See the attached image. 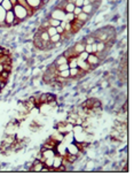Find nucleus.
Instances as JSON below:
<instances>
[{"label": "nucleus", "instance_id": "22", "mask_svg": "<svg viewBox=\"0 0 134 176\" xmlns=\"http://www.w3.org/2000/svg\"><path fill=\"white\" fill-rule=\"evenodd\" d=\"M48 22H49V26H54V28H56L61 24V21H58V20H55V19H52V17H48Z\"/></svg>", "mask_w": 134, "mask_h": 176}, {"label": "nucleus", "instance_id": "10", "mask_svg": "<svg viewBox=\"0 0 134 176\" xmlns=\"http://www.w3.org/2000/svg\"><path fill=\"white\" fill-rule=\"evenodd\" d=\"M82 11H83L84 13H86V14H88V15H91V14L94 12V4L84 5V6L82 7Z\"/></svg>", "mask_w": 134, "mask_h": 176}, {"label": "nucleus", "instance_id": "18", "mask_svg": "<svg viewBox=\"0 0 134 176\" xmlns=\"http://www.w3.org/2000/svg\"><path fill=\"white\" fill-rule=\"evenodd\" d=\"M61 39H62V35L56 33V35H54V36L49 37V42H51L52 44H58V42H61Z\"/></svg>", "mask_w": 134, "mask_h": 176}, {"label": "nucleus", "instance_id": "9", "mask_svg": "<svg viewBox=\"0 0 134 176\" xmlns=\"http://www.w3.org/2000/svg\"><path fill=\"white\" fill-rule=\"evenodd\" d=\"M0 6L2 7L5 11H12L13 9V7H14V5H13V2H12V0H4L2 2H1V5Z\"/></svg>", "mask_w": 134, "mask_h": 176}, {"label": "nucleus", "instance_id": "20", "mask_svg": "<svg viewBox=\"0 0 134 176\" xmlns=\"http://www.w3.org/2000/svg\"><path fill=\"white\" fill-rule=\"evenodd\" d=\"M56 76H60V77H63V78H70V73H69V69H67V70H62V72H58Z\"/></svg>", "mask_w": 134, "mask_h": 176}, {"label": "nucleus", "instance_id": "7", "mask_svg": "<svg viewBox=\"0 0 134 176\" xmlns=\"http://www.w3.org/2000/svg\"><path fill=\"white\" fill-rule=\"evenodd\" d=\"M62 165V156H60V154H55L54 156V159H53V168H54V171L56 168H58L60 166Z\"/></svg>", "mask_w": 134, "mask_h": 176}, {"label": "nucleus", "instance_id": "21", "mask_svg": "<svg viewBox=\"0 0 134 176\" xmlns=\"http://www.w3.org/2000/svg\"><path fill=\"white\" fill-rule=\"evenodd\" d=\"M75 19H76V16L73 15V13H65V16H64V21H65V22L71 23Z\"/></svg>", "mask_w": 134, "mask_h": 176}, {"label": "nucleus", "instance_id": "14", "mask_svg": "<svg viewBox=\"0 0 134 176\" xmlns=\"http://www.w3.org/2000/svg\"><path fill=\"white\" fill-rule=\"evenodd\" d=\"M69 73H70V78H78L79 74H80V69L78 67H76V68H70Z\"/></svg>", "mask_w": 134, "mask_h": 176}, {"label": "nucleus", "instance_id": "25", "mask_svg": "<svg viewBox=\"0 0 134 176\" xmlns=\"http://www.w3.org/2000/svg\"><path fill=\"white\" fill-rule=\"evenodd\" d=\"M67 69H69L68 63H63V65H60L56 67V70H58V72H62V70H67Z\"/></svg>", "mask_w": 134, "mask_h": 176}, {"label": "nucleus", "instance_id": "28", "mask_svg": "<svg viewBox=\"0 0 134 176\" xmlns=\"http://www.w3.org/2000/svg\"><path fill=\"white\" fill-rule=\"evenodd\" d=\"M83 11H82V7H75V9H73V15L77 16V15H79V14L82 13Z\"/></svg>", "mask_w": 134, "mask_h": 176}, {"label": "nucleus", "instance_id": "32", "mask_svg": "<svg viewBox=\"0 0 134 176\" xmlns=\"http://www.w3.org/2000/svg\"><path fill=\"white\" fill-rule=\"evenodd\" d=\"M67 1H68V2H72V4H75V1H76V0H67Z\"/></svg>", "mask_w": 134, "mask_h": 176}, {"label": "nucleus", "instance_id": "31", "mask_svg": "<svg viewBox=\"0 0 134 176\" xmlns=\"http://www.w3.org/2000/svg\"><path fill=\"white\" fill-rule=\"evenodd\" d=\"M4 70H5V69H4V65H1V63H0V74L4 72Z\"/></svg>", "mask_w": 134, "mask_h": 176}, {"label": "nucleus", "instance_id": "19", "mask_svg": "<svg viewBox=\"0 0 134 176\" xmlns=\"http://www.w3.org/2000/svg\"><path fill=\"white\" fill-rule=\"evenodd\" d=\"M5 17H6V11L0 6V26H6L5 24Z\"/></svg>", "mask_w": 134, "mask_h": 176}, {"label": "nucleus", "instance_id": "30", "mask_svg": "<svg viewBox=\"0 0 134 176\" xmlns=\"http://www.w3.org/2000/svg\"><path fill=\"white\" fill-rule=\"evenodd\" d=\"M48 26H49V22H48V19H47V21H46V22H44V23H43V28H44L45 30H46V29H47Z\"/></svg>", "mask_w": 134, "mask_h": 176}, {"label": "nucleus", "instance_id": "15", "mask_svg": "<svg viewBox=\"0 0 134 176\" xmlns=\"http://www.w3.org/2000/svg\"><path fill=\"white\" fill-rule=\"evenodd\" d=\"M85 168H84V170H95L96 167H95V162H94V160L93 159H91L89 161H87V162L85 163Z\"/></svg>", "mask_w": 134, "mask_h": 176}, {"label": "nucleus", "instance_id": "11", "mask_svg": "<svg viewBox=\"0 0 134 176\" xmlns=\"http://www.w3.org/2000/svg\"><path fill=\"white\" fill-rule=\"evenodd\" d=\"M75 4H72V2H65V5L63 7V11L65 13H73V9H75Z\"/></svg>", "mask_w": 134, "mask_h": 176}, {"label": "nucleus", "instance_id": "6", "mask_svg": "<svg viewBox=\"0 0 134 176\" xmlns=\"http://www.w3.org/2000/svg\"><path fill=\"white\" fill-rule=\"evenodd\" d=\"M77 66H78V68H79L80 70H84V72L88 73L89 70H92V69H91V66L87 63L86 60H79V59H77Z\"/></svg>", "mask_w": 134, "mask_h": 176}, {"label": "nucleus", "instance_id": "1", "mask_svg": "<svg viewBox=\"0 0 134 176\" xmlns=\"http://www.w3.org/2000/svg\"><path fill=\"white\" fill-rule=\"evenodd\" d=\"M13 12L15 14V17L17 20H19V21H23V20L28 19L33 13V11H32L31 8H28V7L19 4V2L16 5H14Z\"/></svg>", "mask_w": 134, "mask_h": 176}, {"label": "nucleus", "instance_id": "16", "mask_svg": "<svg viewBox=\"0 0 134 176\" xmlns=\"http://www.w3.org/2000/svg\"><path fill=\"white\" fill-rule=\"evenodd\" d=\"M107 50V45L104 42H96V51L100 52H104Z\"/></svg>", "mask_w": 134, "mask_h": 176}, {"label": "nucleus", "instance_id": "26", "mask_svg": "<svg viewBox=\"0 0 134 176\" xmlns=\"http://www.w3.org/2000/svg\"><path fill=\"white\" fill-rule=\"evenodd\" d=\"M94 42H96V39L94 37H85V40H84L85 44H93Z\"/></svg>", "mask_w": 134, "mask_h": 176}, {"label": "nucleus", "instance_id": "24", "mask_svg": "<svg viewBox=\"0 0 134 176\" xmlns=\"http://www.w3.org/2000/svg\"><path fill=\"white\" fill-rule=\"evenodd\" d=\"M88 58V53L83 51L82 53H79L78 55H77V59H79V60H86V59Z\"/></svg>", "mask_w": 134, "mask_h": 176}, {"label": "nucleus", "instance_id": "13", "mask_svg": "<svg viewBox=\"0 0 134 176\" xmlns=\"http://www.w3.org/2000/svg\"><path fill=\"white\" fill-rule=\"evenodd\" d=\"M51 137L55 140V142H58V143H61V142H63L64 140V135L63 134H61V132H58V131H56L55 134H53Z\"/></svg>", "mask_w": 134, "mask_h": 176}, {"label": "nucleus", "instance_id": "23", "mask_svg": "<svg viewBox=\"0 0 134 176\" xmlns=\"http://www.w3.org/2000/svg\"><path fill=\"white\" fill-rule=\"evenodd\" d=\"M46 31H47V33L49 35V37H52V36H54V35H56V33H58V31H56V28L51 26L46 29Z\"/></svg>", "mask_w": 134, "mask_h": 176}, {"label": "nucleus", "instance_id": "2", "mask_svg": "<svg viewBox=\"0 0 134 176\" xmlns=\"http://www.w3.org/2000/svg\"><path fill=\"white\" fill-rule=\"evenodd\" d=\"M64 16H65V12H64L62 8H55V9H53L51 13V16L52 19H55V20H58V21H64Z\"/></svg>", "mask_w": 134, "mask_h": 176}, {"label": "nucleus", "instance_id": "33", "mask_svg": "<svg viewBox=\"0 0 134 176\" xmlns=\"http://www.w3.org/2000/svg\"><path fill=\"white\" fill-rule=\"evenodd\" d=\"M41 1H43V5H44L45 2H47V1H48V0H41Z\"/></svg>", "mask_w": 134, "mask_h": 176}, {"label": "nucleus", "instance_id": "5", "mask_svg": "<svg viewBox=\"0 0 134 176\" xmlns=\"http://www.w3.org/2000/svg\"><path fill=\"white\" fill-rule=\"evenodd\" d=\"M25 2L32 11H37L38 8L43 6V1L41 0H25Z\"/></svg>", "mask_w": 134, "mask_h": 176}, {"label": "nucleus", "instance_id": "8", "mask_svg": "<svg viewBox=\"0 0 134 176\" xmlns=\"http://www.w3.org/2000/svg\"><path fill=\"white\" fill-rule=\"evenodd\" d=\"M78 152H79V150L77 149V146L75 145L73 142H71L70 144H68V146H67V153H70V154H75V156H77Z\"/></svg>", "mask_w": 134, "mask_h": 176}, {"label": "nucleus", "instance_id": "3", "mask_svg": "<svg viewBox=\"0 0 134 176\" xmlns=\"http://www.w3.org/2000/svg\"><path fill=\"white\" fill-rule=\"evenodd\" d=\"M86 61H87V63L91 66V69H94L96 66L100 63V61H101V60L99 59L97 55L93 54V53H91V54H88V58L86 59Z\"/></svg>", "mask_w": 134, "mask_h": 176}, {"label": "nucleus", "instance_id": "12", "mask_svg": "<svg viewBox=\"0 0 134 176\" xmlns=\"http://www.w3.org/2000/svg\"><path fill=\"white\" fill-rule=\"evenodd\" d=\"M63 63H68V59L65 58L63 54H62V55H58V59H56L55 62H54L55 67H58V66H60V65H63Z\"/></svg>", "mask_w": 134, "mask_h": 176}, {"label": "nucleus", "instance_id": "29", "mask_svg": "<svg viewBox=\"0 0 134 176\" xmlns=\"http://www.w3.org/2000/svg\"><path fill=\"white\" fill-rule=\"evenodd\" d=\"M83 4H84V0H76L75 1V6L77 7H83Z\"/></svg>", "mask_w": 134, "mask_h": 176}, {"label": "nucleus", "instance_id": "4", "mask_svg": "<svg viewBox=\"0 0 134 176\" xmlns=\"http://www.w3.org/2000/svg\"><path fill=\"white\" fill-rule=\"evenodd\" d=\"M15 14H14L13 9L12 11H7L6 12V17H5V24L6 26H13L15 23Z\"/></svg>", "mask_w": 134, "mask_h": 176}, {"label": "nucleus", "instance_id": "34", "mask_svg": "<svg viewBox=\"0 0 134 176\" xmlns=\"http://www.w3.org/2000/svg\"><path fill=\"white\" fill-rule=\"evenodd\" d=\"M2 1H4V0H0V5H1V2H2Z\"/></svg>", "mask_w": 134, "mask_h": 176}, {"label": "nucleus", "instance_id": "27", "mask_svg": "<svg viewBox=\"0 0 134 176\" xmlns=\"http://www.w3.org/2000/svg\"><path fill=\"white\" fill-rule=\"evenodd\" d=\"M54 100H56V97L53 93H47V104L51 101H54Z\"/></svg>", "mask_w": 134, "mask_h": 176}, {"label": "nucleus", "instance_id": "17", "mask_svg": "<svg viewBox=\"0 0 134 176\" xmlns=\"http://www.w3.org/2000/svg\"><path fill=\"white\" fill-rule=\"evenodd\" d=\"M76 19L79 20L80 22L85 23V22H87V20L89 19V15H88V14H86V13H84V12H82V13L79 14V15H77Z\"/></svg>", "mask_w": 134, "mask_h": 176}]
</instances>
